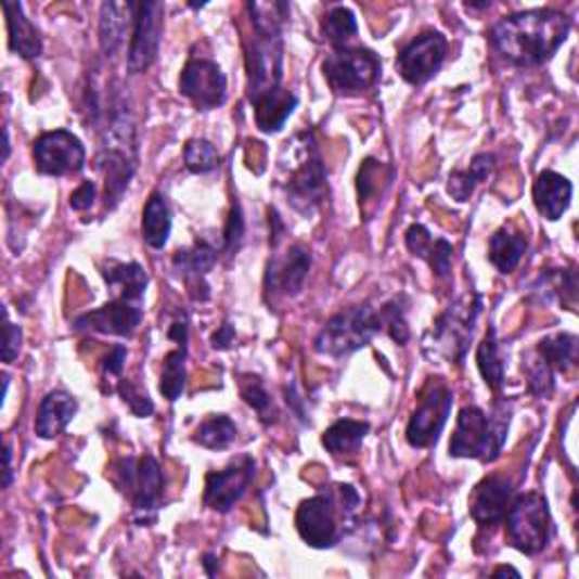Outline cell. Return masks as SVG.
Segmentation results:
<instances>
[{
  "mask_svg": "<svg viewBox=\"0 0 579 579\" xmlns=\"http://www.w3.org/2000/svg\"><path fill=\"white\" fill-rule=\"evenodd\" d=\"M222 247H216L208 241H197L191 247L177 249L172 256V270L189 285V293L195 301H206L210 297V290L206 283L208 272L216 268L218 256Z\"/></svg>",
  "mask_w": 579,
  "mask_h": 579,
  "instance_id": "obj_20",
  "label": "cell"
},
{
  "mask_svg": "<svg viewBox=\"0 0 579 579\" xmlns=\"http://www.w3.org/2000/svg\"><path fill=\"white\" fill-rule=\"evenodd\" d=\"M239 437L233 419L227 414H210L197 426L193 441L208 451H224Z\"/></svg>",
  "mask_w": 579,
  "mask_h": 579,
  "instance_id": "obj_35",
  "label": "cell"
},
{
  "mask_svg": "<svg viewBox=\"0 0 579 579\" xmlns=\"http://www.w3.org/2000/svg\"><path fill=\"white\" fill-rule=\"evenodd\" d=\"M129 25H134V3H102L100 8V50L107 60H116L125 48Z\"/></svg>",
  "mask_w": 579,
  "mask_h": 579,
  "instance_id": "obj_24",
  "label": "cell"
},
{
  "mask_svg": "<svg viewBox=\"0 0 579 579\" xmlns=\"http://www.w3.org/2000/svg\"><path fill=\"white\" fill-rule=\"evenodd\" d=\"M102 279L107 281L110 287L118 290L116 299H127L141 304L145 297V290L150 283L147 272L139 266V262H120V260H107L102 268Z\"/></svg>",
  "mask_w": 579,
  "mask_h": 579,
  "instance_id": "obj_28",
  "label": "cell"
},
{
  "mask_svg": "<svg viewBox=\"0 0 579 579\" xmlns=\"http://www.w3.org/2000/svg\"><path fill=\"white\" fill-rule=\"evenodd\" d=\"M322 35L335 48H345L347 41L358 35L356 14L349 8H345V5L331 8L329 14L322 21Z\"/></svg>",
  "mask_w": 579,
  "mask_h": 579,
  "instance_id": "obj_38",
  "label": "cell"
},
{
  "mask_svg": "<svg viewBox=\"0 0 579 579\" xmlns=\"http://www.w3.org/2000/svg\"><path fill=\"white\" fill-rule=\"evenodd\" d=\"M446 55H449V41L441 33L428 30L414 37L397 57V70L412 87L430 82L441 70Z\"/></svg>",
  "mask_w": 579,
  "mask_h": 579,
  "instance_id": "obj_15",
  "label": "cell"
},
{
  "mask_svg": "<svg viewBox=\"0 0 579 579\" xmlns=\"http://www.w3.org/2000/svg\"><path fill=\"white\" fill-rule=\"evenodd\" d=\"M523 372L528 376V389L532 397L548 399L555 391V372L537 351L528 358V362H523Z\"/></svg>",
  "mask_w": 579,
  "mask_h": 579,
  "instance_id": "obj_41",
  "label": "cell"
},
{
  "mask_svg": "<svg viewBox=\"0 0 579 579\" xmlns=\"http://www.w3.org/2000/svg\"><path fill=\"white\" fill-rule=\"evenodd\" d=\"M164 3H134V25H131L129 50H127V68L129 73H145L156 55H159L162 35H164Z\"/></svg>",
  "mask_w": 579,
  "mask_h": 579,
  "instance_id": "obj_14",
  "label": "cell"
},
{
  "mask_svg": "<svg viewBox=\"0 0 579 579\" xmlns=\"http://www.w3.org/2000/svg\"><path fill=\"white\" fill-rule=\"evenodd\" d=\"M77 414V401L64 389H52L39 403L37 421H35V433L41 439H55L66 430V426Z\"/></svg>",
  "mask_w": 579,
  "mask_h": 579,
  "instance_id": "obj_25",
  "label": "cell"
},
{
  "mask_svg": "<svg viewBox=\"0 0 579 579\" xmlns=\"http://www.w3.org/2000/svg\"><path fill=\"white\" fill-rule=\"evenodd\" d=\"M170 231H172V216H170V206L166 202V195L154 191L143 208V222H141L143 241L152 249H164L168 245Z\"/></svg>",
  "mask_w": 579,
  "mask_h": 579,
  "instance_id": "obj_30",
  "label": "cell"
},
{
  "mask_svg": "<svg viewBox=\"0 0 579 579\" xmlns=\"http://www.w3.org/2000/svg\"><path fill=\"white\" fill-rule=\"evenodd\" d=\"M202 566H204V570H206L208 577H214L218 572V557L214 555V552H206Z\"/></svg>",
  "mask_w": 579,
  "mask_h": 579,
  "instance_id": "obj_50",
  "label": "cell"
},
{
  "mask_svg": "<svg viewBox=\"0 0 579 579\" xmlns=\"http://www.w3.org/2000/svg\"><path fill=\"white\" fill-rule=\"evenodd\" d=\"M179 93L191 100L197 112L218 110L227 100V77L216 62L193 57L179 75Z\"/></svg>",
  "mask_w": 579,
  "mask_h": 579,
  "instance_id": "obj_16",
  "label": "cell"
},
{
  "mask_svg": "<svg viewBox=\"0 0 579 579\" xmlns=\"http://www.w3.org/2000/svg\"><path fill=\"white\" fill-rule=\"evenodd\" d=\"M114 483L129 498L131 516L139 525H152L159 514L166 478L162 464L152 455L123 458L114 466Z\"/></svg>",
  "mask_w": 579,
  "mask_h": 579,
  "instance_id": "obj_9",
  "label": "cell"
},
{
  "mask_svg": "<svg viewBox=\"0 0 579 579\" xmlns=\"http://www.w3.org/2000/svg\"><path fill=\"white\" fill-rule=\"evenodd\" d=\"M537 353L552 366V372L566 374L577 362V335L557 333L543 337L537 345Z\"/></svg>",
  "mask_w": 579,
  "mask_h": 579,
  "instance_id": "obj_37",
  "label": "cell"
},
{
  "mask_svg": "<svg viewBox=\"0 0 579 579\" xmlns=\"http://www.w3.org/2000/svg\"><path fill=\"white\" fill-rule=\"evenodd\" d=\"M570 33V18L557 10H528L500 18L489 41L514 66H541L562 48Z\"/></svg>",
  "mask_w": 579,
  "mask_h": 579,
  "instance_id": "obj_1",
  "label": "cell"
},
{
  "mask_svg": "<svg viewBox=\"0 0 579 579\" xmlns=\"http://www.w3.org/2000/svg\"><path fill=\"white\" fill-rule=\"evenodd\" d=\"M451 408L453 391L443 383L430 378V383L421 391V401L406 428V439L412 449H430L433 443H437L446 421L451 416Z\"/></svg>",
  "mask_w": 579,
  "mask_h": 579,
  "instance_id": "obj_12",
  "label": "cell"
},
{
  "mask_svg": "<svg viewBox=\"0 0 579 579\" xmlns=\"http://www.w3.org/2000/svg\"><path fill=\"white\" fill-rule=\"evenodd\" d=\"M252 39L245 46L247 98L274 91L283 80V21L290 16L287 3H249Z\"/></svg>",
  "mask_w": 579,
  "mask_h": 579,
  "instance_id": "obj_3",
  "label": "cell"
},
{
  "mask_svg": "<svg viewBox=\"0 0 579 579\" xmlns=\"http://www.w3.org/2000/svg\"><path fill=\"white\" fill-rule=\"evenodd\" d=\"M186 360H189V342H179L177 349H172L164 358L159 391L170 403L179 401L183 389H186Z\"/></svg>",
  "mask_w": 579,
  "mask_h": 579,
  "instance_id": "obj_34",
  "label": "cell"
},
{
  "mask_svg": "<svg viewBox=\"0 0 579 579\" xmlns=\"http://www.w3.org/2000/svg\"><path fill=\"white\" fill-rule=\"evenodd\" d=\"M532 197L539 214L550 222H557L570 206L572 183L559 172L543 170L535 181Z\"/></svg>",
  "mask_w": 579,
  "mask_h": 579,
  "instance_id": "obj_23",
  "label": "cell"
},
{
  "mask_svg": "<svg viewBox=\"0 0 579 579\" xmlns=\"http://www.w3.org/2000/svg\"><path fill=\"white\" fill-rule=\"evenodd\" d=\"M143 322V308L141 304L127 301V299H114L104 304L91 312L80 314L73 322L75 331H91L100 335H118V337H131Z\"/></svg>",
  "mask_w": 579,
  "mask_h": 579,
  "instance_id": "obj_18",
  "label": "cell"
},
{
  "mask_svg": "<svg viewBox=\"0 0 579 579\" xmlns=\"http://www.w3.org/2000/svg\"><path fill=\"white\" fill-rule=\"evenodd\" d=\"M3 147H5L3 162H8V159H10V150H12V145H10V129H8V127H5V143H3Z\"/></svg>",
  "mask_w": 579,
  "mask_h": 579,
  "instance_id": "obj_53",
  "label": "cell"
},
{
  "mask_svg": "<svg viewBox=\"0 0 579 579\" xmlns=\"http://www.w3.org/2000/svg\"><path fill=\"white\" fill-rule=\"evenodd\" d=\"M381 322H383V331L397 342V345L406 347L410 342V329H408V320H406V308L401 306L399 299H391L387 304H383L381 308Z\"/></svg>",
  "mask_w": 579,
  "mask_h": 579,
  "instance_id": "obj_42",
  "label": "cell"
},
{
  "mask_svg": "<svg viewBox=\"0 0 579 579\" xmlns=\"http://www.w3.org/2000/svg\"><path fill=\"white\" fill-rule=\"evenodd\" d=\"M394 179V170L376 159H364L358 170V200L364 214H370V204L378 202Z\"/></svg>",
  "mask_w": 579,
  "mask_h": 579,
  "instance_id": "obj_33",
  "label": "cell"
},
{
  "mask_svg": "<svg viewBox=\"0 0 579 579\" xmlns=\"http://www.w3.org/2000/svg\"><path fill=\"white\" fill-rule=\"evenodd\" d=\"M383 333L381 310L372 304H360L335 312L314 337V351L329 358H349L370 347L372 339Z\"/></svg>",
  "mask_w": 579,
  "mask_h": 579,
  "instance_id": "obj_8",
  "label": "cell"
},
{
  "mask_svg": "<svg viewBox=\"0 0 579 579\" xmlns=\"http://www.w3.org/2000/svg\"><path fill=\"white\" fill-rule=\"evenodd\" d=\"M241 397L249 408H254L258 412L262 424H266V426L272 424V421H274V406H272L270 391L266 389V385H262L260 376H254V374L241 376Z\"/></svg>",
  "mask_w": 579,
  "mask_h": 579,
  "instance_id": "obj_39",
  "label": "cell"
},
{
  "mask_svg": "<svg viewBox=\"0 0 579 579\" xmlns=\"http://www.w3.org/2000/svg\"><path fill=\"white\" fill-rule=\"evenodd\" d=\"M478 370L487 383V387L491 391H500L505 385V362L503 356H500V347H498V337H496V329L489 326L487 335L483 337V342L478 345Z\"/></svg>",
  "mask_w": 579,
  "mask_h": 579,
  "instance_id": "obj_36",
  "label": "cell"
},
{
  "mask_svg": "<svg viewBox=\"0 0 579 579\" xmlns=\"http://www.w3.org/2000/svg\"><path fill=\"white\" fill-rule=\"evenodd\" d=\"M279 186L297 214L312 216L329 195L326 168L312 131H299L279 156Z\"/></svg>",
  "mask_w": 579,
  "mask_h": 579,
  "instance_id": "obj_4",
  "label": "cell"
},
{
  "mask_svg": "<svg viewBox=\"0 0 579 579\" xmlns=\"http://www.w3.org/2000/svg\"><path fill=\"white\" fill-rule=\"evenodd\" d=\"M406 247L412 256L426 260L435 276L449 279L453 270V245L446 239H435V235L424 224H412L406 231Z\"/></svg>",
  "mask_w": 579,
  "mask_h": 579,
  "instance_id": "obj_22",
  "label": "cell"
},
{
  "mask_svg": "<svg viewBox=\"0 0 579 579\" xmlns=\"http://www.w3.org/2000/svg\"><path fill=\"white\" fill-rule=\"evenodd\" d=\"M3 12L8 18V35H10V50L16 52L23 60H37L43 52V41L33 21L25 16L21 3L14 0H3Z\"/></svg>",
  "mask_w": 579,
  "mask_h": 579,
  "instance_id": "obj_27",
  "label": "cell"
},
{
  "mask_svg": "<svg viewBox=\"0 0 579 579\" xmlns=\"http://www.w3.org/2000/svg\"><path fill=\"white\" fill-rule=\"evenodd\" d=\"M233 342H235V329L229 322H224L214 335H210V347L218 349V351L231 349Z\"/></svg>",
  "mask_w": 579,
  "mask_h": 579,
  "instance_id": "obj_48",
  "label": "cell"
},
{
  "mask_svg": "<svg viewBox=\"0 0 579 579\" xmlns=\"http://www.w3.org/2000/svg\"><path fill=\"white\" fill-rule=\"evenodd\" d=\"M268 222H270V245L276 247L283 239V233H285V224H283L276 208H268Z\"/></svg>",
  "mask_w": 579,
  "mask_h": 579,
  "instance_id": "obj_49",
  "label": "cell"
},
{
  "mask_svg": "<svg viewBox=\"0 0 579 579\" xmlns=\"http://www.w3.org/2000/svg\"><path fill=\"white\" fill-rule=\"evenodd\" d=\"M324 80L337 95H356L372 89L381 77V60L366 48H335L322 62Z\"/></svg>",
  "mask_w": 579,
  "mask_h": 579,
  "instance_id": "obj_11",
  "label": "cell"
},
{
  "mask_svg": "<svg viewBox=\"0 0 579 579\" xmlns=\"http://www.w3.org/2000/svg\"><path fill=\"white\" fill-rule=\"evenodd\" d=\"M514 487L507 478L487 476L483 483L476 485L468 500L471 518L476 520L480 528H493L505 518L507 507L512 503Z\"/></svg>",
  "mask_w": 579,
  "mask_h": 579,
  "instance_id": "obj_21",
  "label": "cell"
},
{
  "mask_svg": "<svg viewBox=\"0 0 579 579\" xmlns=\"http://www.w3.org/2000/svg\"><path fill=\"white\" fill-rule=\"evenodd\" d=\"M366 435H370V424H366V421L339 419L331 428L324 430L322 443L333 458H345L356 455L360 451Z\"/></svg>",
  "mask_w": 579,
  "mask_h": 579,
  "instance_id": "obj_31",
  "label": "cell"
},
{
  "mask_svg": "<svg viewBox=\"0 0 579 579\" xmlns=\"http://www.w3.org/2000/svg\"><path fill=\"white\" fill-rule=\"evenodd\" d=\"M35 166L48 177H68L82 172L87 164V150L82 141L68 129L43 131L33 147Z\"/></svg>",
  "mask_w": 579,
  "mask_h": 579,
  "instance_id": "obj_13",
  "label": "cell"
},
{
  "mask_svg": "<svg viewBox=\"0 0 579 579\" xmlns=\"http://www.w3.org/2000/svg\"><path fill=\"white\" fill-rule=\"evenodd\" d=\"M312 256L304 245H290L283 256H272L266 272V293L297 297L308 279Z\"/></svg>",
  "mask_w": 579,
  "mask_h": 579,
  "instance_id": "obj_19",
  "label": "cell"
},
{
  "mask_svg": "<svg viewBox=\"0 0 579 579\" xmlns=\"http://www.w3.org/2000/svg\"><path fill=\"white\" fill-rule=\"evenodd\" d=\"M256 476V462L249 455L233 460L222 471H210L204 483V505L218 514H227L245 496Z\"/></svg>",
  "mask_w": 579,
  "mask_h": 579,
  "instance_id": "obj_17",
  "label": "cell"
},
{
  "mask_svg": "<svg viewBox=\"0 0 579 579\" xmlns=\"http://www.w3.org/2000/svg\"><path fill=\"white\" fill-rule=\"evenodd\" d=\"M297 104H299V98L293 91H287L283 87L254 98L252 107H254V116H256L258 129L266 131V134H274V131H281L285 127L287 118L295 114Z\"/></svg>",
  "mask_w": 579,
  "mask_h": 579,
  "instance_id": "obj_26",
  "label": "cell"
},
{
  "mask_svg": "<svg viewBox=\"0 0 579 579\" xmlns=\"http://www.w3.org/2000/svg\"><path fill=\"white\" fill-rule=\"evenodd\" d=\"M466 8H478V10H485V8H491V3H466Z\"/></svg>",
  "mask_w": 579,
  "mask_h": 579,
  "instance_id": "obj_54",
  "label": "cell"
},
{
  "mask_svg": "<svg viewBox=\"0 0 579 579\" xmlns=\"http://www.w3.org/2000/svg\"><path fill=\"white\" fill-rule=\"evenodd\" d=\"M528 249V235L510 227L498 229L489 241V260L500 274H512Z\"/></svg>",
  "mask_w": 579,
  "mask_h": 579,
  "instance_id": "obj_29",
  "label": "cell"
},
{
  "mask_svg": "<svg viewBox=\"0 0 579 579\" xmlns=\"http://www.w3.org/2000/svg\"><path fill=\"white\" fill-rule=\"evenodd\" d=\"M183 164L193 175H206L220 166V154L210 141L191 139L183 147Z\"/></svg>",
  "mask_w": 579,
  "mask_h": 579,
  "instance_id": "obj_40",
  "label": "cell"
},
{
  "mask_svg": "<svg viewBox=\"0 0 579 579\" xmlns=\"http://www.w3.org/2000/svg\"><path fill=\"white\" fill-rule=\"evenodd\" d=\"M243 235H245V218H243V208L239 204V200L231 202V210H229V218H227V227L222 233V252L227 254H235L241 249L243 243Z\"/></svg>",
  "mask_w": 579,
  "mask_h": 579,
  "instance_id": "obj_43",
  "label": "cell"
},
{
  "mask_svg": "<svg viewBox=\"0 0 579 579\" xmlns=\"http://www.w3.org/2000/svg\"><path fill=\"white\" fill-rule=\"evenodd\" d=\"M498 575H514V577H518L520 572L516 568H512V566H500V568L493 570V577H498Z\"/></svg>",
  "mask_w": 579,
  "mask_h": 579,
  "instance_id": "obj_52",
  "label": "cell"
},
{
  "mask_svg": "<svg viewBox=\"0 0 579 579\" xmlns=\"http://www.w3.org/2000/svg\"><path fill=\"white\" fill-rule=\"evenodd\" d=\"M360 507V493L351 485H335L306 498L297 510L299 537L318 550L333 548L353 525V514Z\"/></svg>",
  "mask_w": 579,
  "mask_h": 579,
  "instance_id": "obj_5",
  "label": "cell"
},
{
  "mask_svg": "<svg viewBox=\"0 0 579 579\" xmlns=\"http://www.w3.org/2000/svg\"><path fill=\"white\" fill-rule=\"evenodd\" d=\"M12 476H14V471H12V446L8 443V449H5V478H3V487L5 489L12 485Z\"/></svg>",
  "mask_w": 579,
  "mask_h": 579,
  "instance_id": "obj_51",
  "label": "cell"
},
{
  "mask_svg": "<svg viewBox=\"0 0 579 579\" xmlns=\"http://www.w3.org/2000/svg\"><path fill=\"white\" fill-rule=\"evenodd\" d=\"M493 168H496V156L493 154H489V152L476 154L466 170L451 172L449 186H446V189H449V195L455 202H468L471 195L476 193V189L480 186V183L491 177Z\"/></svg>",
  "mask_w": 579,
  "mask_h": 579,
  "instance_id": "obj_32",
  "label": "cell"
},
{
  "mask_svg": "<svg viewBox=\"0 0 579 579\" xmlns=\"http://www.w3.org/2000/svg\"><path fill=\"white\" fill-rule=\"evenodd\" d=\"M116 389L120 394V399L127 403V408L131 410V414H134V416L145 419V416H152L154 414V403L147 397V391H141L131 381H125L123 378Z\"/></svg>",
  "mask_w": 579,
  "mask_h": 579,
  "instance_id": "obj_44",
  "label": "cell"
},
{
  "mask_svg": "<svg viewBox=\"0 0 579 579\" xmlns=\"http://www.w3.org/2000/svg\"><path fill=\"white\" fill-rule=\"evenodd\" d=\"M503 520L507 523L505 528L510 543L523 555H539L548 548L552 532H555L548 500L537 491L516 496Z\"/></svg>",
  "mask_w": 579,
  "mask_h": 579,
  "instance_id": "obj_10",
  "label": "cell"
},
{
  "mask_svg": "<svg viewBox=\"0 0 579 579\" xmlns=\"http://www.w3.org/2000/svg\"><path fill=\"white\" fill-rule=\"evenodd\" d=\"M137 125L129 102L114 93L100 123L98 170L104 177V208H116L137 172Z\"/></svg>",
  "mask_w": 579,
  "mask_h": 579,
  "instance_id": "obj_2",
  "label": "cell"
},
{
  "mask_svg": "<svg viewBox=\"0 0 579 579\" xmlns=\"http://www.w3.org/2000/svg\"><path fill=\"white\" fill-rule=\"evenodd\" d=\"M21 342H23V331L21 326L12 324L10 320L5 322V347H3V362L12 364L18 358L21 351Z\"/></svg>",
  "mask_w": 579,
  "mask_h": 579,
  "instance_id": "obj_46",
  "label": "cell"
},
{
  "mask_svg": "<svg viewBox=\"0 0 579 579\" xmlns=\"http://www.w3.org/2000/svg\"><path fill=\"white\" fill-rule=\"evenodd\" d=\"M95 195H98V186L93 181H82L80 186H77L73 193H70V208L77 210V214H82V210H89L95 202Z\"/></svg>",
  "mask_w": 579,
  "mask_h": 579,
  "instance_id": "obj_45",
  "label": "cell"
},
{
  "mask_svg": "<svg viewBox=\"0 0 579 579\" xmlns=\"http://www.w3.org/2000/svg\"><path fill=\"white\" fill-rule=\"evenodd\" d=\"M507 430L510 410H505L503 406H498L493 414H487L478 406H466L458 414L449 453L451 458L493 462L503 453Z\"/></svg>",
  "mask_w": 579,
  "mask_h": 579,
  "instance_id": "obj_6",
  "label": "cell"
},
{
  "mask_svg": "<svg viewBox=\"0 0 579 579\" xmlns=\"http://www.w3.org/2000/svg\"><path fill=\"white\" fill-rule=\"evenodd\" d=\"M480 310L483 297L478 293L455 299L435 318L433 329L424 337V353L433 360L462 364L468 353L473 333H476Z\"/></svg>",
  "mask_w": 579,
  "mask_h": 579,
  "instance_id": "obj_7",
  "label": "cell"
},
{
  "mask_svg": "<svg viewBox=\"0 0 579 579\" xmlns=\"http://www.w3.org/2000/svg\"><path fill=\"white\" fill-rule=\"evenodd\" d=\"M125 362H127V347L116 345V347L110 351V356L104 358L102 370H104V374H110V376H120L123 370H125Z\"/></svg>",
  "mask_w": 579,
  "mask_h": 579,
  "instance_id": "obj_47",
  "label": "cell"
}]
</instances>
